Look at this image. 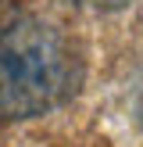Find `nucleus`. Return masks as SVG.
Instances as JSON below:
<instances>
[{"label": "nucleus", "instance_id": "obj_2", "mask_svg": "<svg viewBox=\"0 0 143 147\" xmlns=\"http://www.w3.org/2000/svg\"><path fill=\"white\" fill-rule=\"evenodd\" d=\"M132 119H136V126H140V133H143V72H140V79H136V86H132Z\"/></svg>", "mask_w": 143, "mask_h": 147}, {"label": "nucleus", "instance_id": "obj_3", "mask_svg": "<svg viewBox=\"0 0 143 147\" xmlns=\"http://www.w3.org/2000/svg\"><path fill=\"white\" fill-rule=\"evenodd\" d=\"M97 11H122V7L129 4V0H90Z\"/></svg>", "mask_w": 143, "mask_h": 147}, {"label": "nucleus", "instance_id": "obj_1", "mask_svg": "<svg viewBox=\"0 0 143 147\" xmlns=\"http://www.w3.org/2000/svg\"><path fill=\"white\" fill-rule=\"evenodd\" d=\"M86 61L61 25L21 18L0 32V122H25L72 100Z\"/></svg>", "mask_w": 143, "mask_h": 147}]
</instances>
